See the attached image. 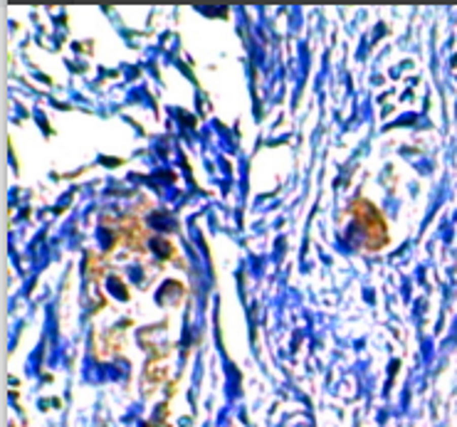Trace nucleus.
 Returning <instances> with one entry per match:
<instances>
[{
	"mask_svg": "<svg viewBox=\"0 0 457 427\" xmlns=\"http://www.w3.org/2000/svg\"><path fill=\"white\" fill-rule=\"evenodd\" d=\"M351 215H354L356 223L363 227L368 250H381V247H385L388 230H385V223H383L381 212H378L373 205L368 203V200H363V198H359V200H354V205H351Z\"/></svg>",
	"mask_w": 457,
	"mask_h": 427,
	"instance_id": "obj_1",
	"label": "nucleus"
}]
</instances>
